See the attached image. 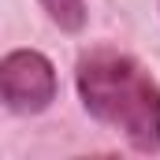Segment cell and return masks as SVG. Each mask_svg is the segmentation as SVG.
<instances>
[{"mask_svg":"<svg viewBox=\"0 0 160 160\" xmlns=\"http://www.w3.org/2000/svg\"><path fill=\"white\" fill-rule=\"evenodd\" d=\"M78 93L93 119L123 134L134 149H160V86L116 48H93L78 60Z\"/></svg>","mask_w":160,"mask_h":160,"instance_id":"obj_1","label":"cell"},{"mask_svg":"<svg viewBox=\"0 0 160 160\" xmlns=\"http://www.w3.org/2000/svg\"><path fill=\"white\" fill-rule=\"evenodd\" d=\"M0 97L11 112L34 116L56 101V71L34 48H15L0 63Z\"/></svg>","mask_w":160,"mask_h":160,"instance_id":"obj_2","label":"cell"},{"mask_svg":"<svg viewBox=\"0 0 160 160\" xmlns=\"http://www.w3.org/2000/svg\"><path fill=\"white\" fill-rule=\"evenodd\" d=\"M38 4L48 11V19L60 30H67V34H78L86 26V4L82 0H38Z\"/></svg>","mask_w":160,"mask_h":160,"instance_id":"obj_3","label":"cell"}]
</instances>
